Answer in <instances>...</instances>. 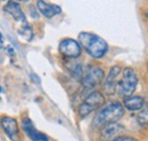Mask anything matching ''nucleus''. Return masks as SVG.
Wrapping results in <instances>:
<instances>
[{"label": "nucleus", "mask_w": 148, "mask_h": 141, "mask_svg": "<svg viewBox=\"0 0 148 141\" xmlns=\"http://www.w3.org/2000/svg\"><path fill=\"white\" fill-rule=\"evenodd\" d=\"M77 41L87 53L96 59L103 58L108 51L107 42L99 35L91 32H81L77 36Z\"/></svg>", "instance_id": "1"}, {"label": "nucleus", "mask_w": 148, "mask_h": 141, "mask_svg": "<svg viewBox=\"0 0 148 141\" xmlns=\"http://www.w3.org/2000/svg\"><path fill=\"white\" fill-rule=\"evenodd\" d=\"M124 115V106L119 101H113L104 105L93 117L92 125L95 129L104 127L105 125L117 122Z\"/></svg>", "instance_id": "2"}, {"label": "nucleus", "mask_w": 148, "mask_h": 141, "mask_svg": "<svg viewBox=\"0 0 148 141\" xmlns=\"http://www.w3.org/2000/svg\"><path fill=\"white\" fill-rule=\"evenodd\" d=\"M104 103H105V96L100 91H92L80 104L77 108V113L80 117L82 118L87 117L88 115H90L92 112L97 110L98 108H101L104 106Z\"/></svg>", "instance_id": "3"}, {"label": "nucleus", "mask_w": 148, "mask_h": 141, "mask_svg": "<svg viewBox=\"0 0 148 141\" xmlns=\"http://www.w3.org/2000/svg\"><path fill=\"white\" fill-rule=\"evenodd\" d=\"M137 86H138V75H137L136 70L130 68V67L125 68L123 72V76L120 80L119 86H117V91H119L120 96H122V97L132 96Z\"/></svg>", "instance_id": "4"}, {"label": "nucleus", "mask_w": 148, "mask_h": 141, "mask_svg": "<svg viewBox=\"0 0 148 141\" xmlns=\"http://www.w3.org/2000/svg\"><path fill=\"white\" fill-rule=\"evenodd\" d=\"M104 77H105L104 70L100 67L93 66V67H89L83 73L82 79H81V83L86 90H91L95 87L99 86L103 82Z\"/></svg>", "instance_id": "5"}, {"label": "nucleus", "mask_w": 148, "mask_h": 141, "mask_svg": "<svg viewBox=\"0 0 148 141\" xmlns=\"http://www.w3.org/2000/svg\"><path fill=\"white\" fill-rule=\"evenodd\" d=\"M58 51L66 58H77L82 53V47L79 43V41L66 38L63 39L58 44Z\"/></svg>", "instance_id": "6"}, {"label": "nucleus", "mask_w": 148, "mask_h": 141, "mask_svg": "<svg viewBox=\"0 0 148 141\" xmlns=\"http://www.w3.org/2000/svg\"><path fill=\"white\" fill-rule=\"evenodd\" d=\"M0 125L5 132V134L12 141H21V133L17 121L9 116H3L0 120Z\"/></svg>", "instance_id": "7"}, {"label": "nucleus", "mask_w": 148, "mask_h": 141, "mask_svg": "<svg viewBox=\"0 0 148 141\" xmlns=\"http://www.w3.org/2000/svg\"><path fill=\"white\" fill-rule=\"evenodd\" d=\"M124 131H125V127L117 122L107 124L104 127H101L100 141H114L115 139L122 137Z\"/></svg>", "instance_id": "8"}, {"label": "nucleus", "mask_w": 148, "mask_h": 141, "mask_svg": "<svg viewBox=\"0 0 148 141\" xmlns=\"http://www.w3.org/2000/svg\"><path fill=\"white\" fill-rule=\"evenodd\" d=\"M121 74V67L120 66H113L107 74V77L105 80L103 90L105 92V94L107 96H112L116 90H117V86H119V76Z\"/></svg>", "instance_id": "9"}, {"label": "nucleus", "mask_w": 148, "mask_h": 141, "mask_svg": "<svg viewBox=\"0 0 148 141\" xmlns=\"http://www.w3.org/2000/svg\"><path fill=\"white\" fill-rule=\"evenodd\" d=\"M22 127H23V131L25 132V134L31 139L32 141H43V140H48V137L41 132H39L36 126L33 125L32 121L30 118H24L23 122H22Z\"/></svg>", "instance_id": "10"}, {"label": "nucleus", "mask_w": 148, "mask_h": 141, "mask_svg": "<svg viewBox=\"0 0 148 141\" xmlns=\"http://www.w3.org/2000/svg\"><path fill=\"white\" fill-rule=\"evenodd\" d=\"M3 10H5L6 13H8L15 21L21 22V23H23V24L26 25V17H25V15H24V13H23L21 6H19L17 2H15V1H13V0L8 1L7 5L3 7Z\"/></svg>", "instance_id": "11"}, {"label": "nucleus", "mask_w": 148, "mask_h": 141, "mask_svg": "<svg viewBox=\"0 0 148 141\" xmlns=\"http://www.w3.org/2000/svg\"><path fill=\"white\" fill-rule=\"evenodd\" d=\"M38 10L47 18H51L58 15L62 12V8L57 5H51V3H47L43 0H39L37 2Z\"/></svg>", "instance_id": "12"}, {"label": "nucleus", "mask_w": 148, "mask_h": 141, "mask_svg": "<svg viewBox=\"0 0 148 141\" xmlns=\"http://www.w3.org/2000/svg\"><path fill=\"white\" fill-rule=\"evenodd\" d=\"M123 106L124 108L129 109L131 112H137L144 108L145 106V99L139 96H129L124 97L123 99Z\"/></svg>", "instance_id": "13"}, {"label": "nucleus", "mask_w": 148, "mask_h": 141, "mask_svg": "<svg viewBox=\"0 0 148 141\" xmlns=\"http://www.w3.org/2000/svg\"><path fill=\"white\" fill-rule=\"evenodd\" d=\"M137 120L140 125L143 126H148V107L143 108V110L138 114L137 116Z\"/></svg>", "instance_id": "14"}, {"label": "nucleus", "mask_w": 148, "mask_h": 141, "mask_svg": "<svg viewBox=\"0 0 148 141\" xmlns=\"http://www.w3.org/2000/svg\"><path fill=\"white\" fill-rule=\"evenodd\" d=\"M114 141H138V140L136 138H132V137H124V136H122V137L115 139Z\"/></svg>", "instance_id": "15"}, {"label": "nucleus", "mask_w": 148, "mask_h": 141, "mask_svg": "<svg viewBox=\"0 0 148 141\" xmlns=\"http://www.w3.org/2000/svg\"><path fill=\"white\" fill-rule=\"evenodd\" d=\"M145 16L148 18V12H146V13H145Z\"/></svg>", "instance_id": "16"}, {"label": "nucleus", "mask_w": 148, "mask_h": 141, "mask_svg": "<svg viewBox=\"0 0 148 141\" xmlns=\"http://www.w3.org/2000/svg\"><path fill=\"white\" fill-rule=\"evenodd\" d=\"M1 38H2V36H1V33H0V41H1Z\"/></svg>", "instance_id": "17"}, {"label": "nucleus", "mask_w": 148, "mask_h": 141, "mask_svg": "<svg viewBox=\"0 0 148 141\" xmlns=\"http://www.w3.org/2000/svg\"><path fill=\"white\" fill-rule=\"evenodd\" d=\"M19 1H27V0H19Z\"/></svg>", "instance_id": "18"}, {"label": "nucleus", "mask_w": 148, "mask_h": 141, "mask_svg": "<svg viewBox=\"0 0 148 141\" xmlns=\"http://www.w3.org/2000/svg\"><path fill=\"white\" fill-rule=\"evenodd\" d=\"M43 141H49V139H48V140H43Z\"/></svg>", "instance_id": "19"}, {"label": "nucleus", "mask_w": 148, "mask_h": 141, "mask_svg": "<svg viewBox=\"0 0 148 141\" xmlns=\"http://www.w3.org/2000/svg\"><path fill=\"white\" fill-rule=\"evenodd\" d=\"M0 91H1V88H0Z\"/></svg>", "instance_id": "20"}, {"label": "nucleus", "mask_w": 148, "mask_h": 141, "mask_svg": "<svg viewBox=\"0 0 148 141\" xmlns=\"http://www.w3.org/2000/svg\"><path fill=\"white\" fill-rule=\"evenodd\" d=\"M147 66H148V64H147Z\"/></svg>", "instance_id": "21"}]
</instances>
